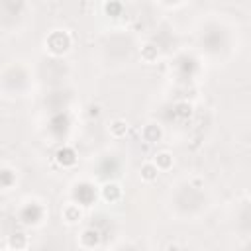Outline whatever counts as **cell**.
Segmentation results:
<instances>
[{"label":"cell","instance_id":"cell-2","mask_svg":"<svg viewBox=\"0 0 251 251\" xmlns=\"http://www.w3.org/2000/svg\"><path fill=\"white\" fill-rule=\"evenodd\" d=\"M112 130H114V133H122V132L126 130V124H124V122H116Z\"/></svg>","mask_w":251,"mask_h":251},{"label":"cell","instance_id":"cell-3","mask_svg":"<svg viewBox=\"0 0 251 251\" xmlns=\"http://www.w3.org/2000/svg\"><path fill=\"white\" fill-rule=\"evenodd\" d=\"M159 157H161V163L165 165V167H167V165H169V155H167V153H161Z\"/></svg>","mask_w":251,"mask_h":251},{"label":"cell","instance_id":"cell-1","mask_svg":"<svg viewBox=\"0 0 251 251\" xmlns=\"http://www.w3.org/2000/svg\"><path fill=\"white\" fill-rule=\"evenodd\" d=\"M143 177H145L147 180L155 179L157 177V169L153 167V165H145V167H143Z\"/></svg>","mask_w":251,"mask_h":251}]
</instances>
